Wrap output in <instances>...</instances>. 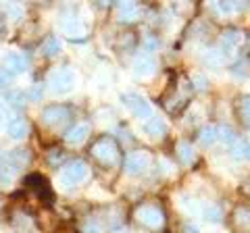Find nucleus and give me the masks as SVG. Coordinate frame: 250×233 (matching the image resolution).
Listing matches in <instances>:
<instances>
[{"instance_id": "obj_1", "label": "nucleus", "mask_w": 250, "mask_h": 233, "mask_svg": "<svg viewBox=\"0 0 250 233\" xmlns=\"http://www.w3.org/2000/svg\"><path fill=\"white\" fill-rule=\"evenodd\" d=\"M90 175V169L85 165L83 160L75 158L71 162H67L65 167L61 169V183L65 185V188H73V185H80L88 179Z\"/></svg>"}, {"instance_id": "obj_26", "label": "nucleus", "mask_w": 250, "mask_h": 233, "mask_svg": "<svg viewBox=\"0 0 250 233\" xmlns=\"http://www.w3.org/2000/svg\"><path fill=\"white\" fill-rule=\"evenodd\" d=\"M236 156L250 158V144H248V142H242V144L236 146Z\"/></svg>"}, {"instance_id": "obj_2", "label": "nucleus", "mask_w": 250, "mask_h": 233, "mask_svg": "<svg viewBox=\"0 0 250 233\" xmlns=\"http://www.w3.org/2000/svg\"><path fill=\"white\" fill-rule=\"evenodd\" d=\"M92 156L96 158L98 162H103V165H115L117 158H119V148H117V142L113 137H100L96 142L92 144Z\"/></svg>"}, {"instance_id": "obj_19", "label": "nucleus", "mask_w": 250, "mask_h": 233, "mask_svg": "<svg viewBox=\"0 0 250 233\" xmlns=\"http://www.w3.org/2000/svg\"><path fill=\"white\" fill-rule=\"evenodd\" d=\"M177 156L182 158V162H186V165H188V162L194 160V148L188 142H179L177 144Z\"/></svg>"}, {"instance_id": "obj_4", "label": "nucleus", "mask_w": 250, "mask_h": 233, "mask_svg": "<svg viewBox=\"0 0 250 233\" xmlns=\"http://www.w3.org/2000/svg\"><path fill=\"white\" fill-rule=\"evenodd\" d=\"M150 162H152V156L148 154L146 150H138V152H129L125 156V173L136 177V175H142L150 169Z\"/></svg>"}, {"instance_id": "obj_11", "label": "nucleus", "mask_w": 250, "mask_h": 233, "mask_svg": "<svg viewBox=\"0 0 250 233\" xmlns=\"http://www.w3.org/2000/svg\"><path fill=\"white\" fill-rule=\"evenodd\" d=\"M144 131L150 137H163L167 134V123L159 119V116H150V119L144 123Z\"/></svg>"}, {"instance_id": "obj_7", "label": "nucleus", "mask_w": 250, "mask_h": 233, "mask_svg": "<svg viewBox=\"0 0 250 233\" xmlns=\"http://www.w3.org/2000/svg\"><path fill=\"white\" fill-rule=\"evenodd\" d=\"M69 116H71V113H69V108L62 106V104L46 106L44 111H42V121H44L48 127H61L62 123L69 121Z\"/></svg>"}, {"instance_id": "obj_9", "label": "nucleus", "mask_w": 250, "mask_h": 233, "mask_svg": "<svg viewBox=\"0 0 250 233\" xmlns=\"http://www.w3.org/2000/svg\"><path fill=\"white\" fill-rule=\"evenodd\" d=\"M88 136H90V125L88 123H77V125H73L65 134V142L71 144V146H80L82 142L88 139Z\"/></svg>"}, {"instance_id": "obj_13", "label": "nucleus", "mask_w": 250, "mask_h": 233, "mask_svg": "<svg viewBox=\"0 0 250 233\" xmlns=\"http://www.w3.org/2000/svg\"><path fill=\"white\" fill-rule=\"evenodd\" d=\"M6 131H9V136L13 139H23V137H27V134H29V125H27V121H23V119H15V121L9 123Z\"/></svg>"}, {"instance_id": "obj_3", "label": "nucleus", "mask_w": 250, "mask_h": 233, "mask_svg": "<svg viewBox=\"0 0 250 233\" xmlns=\"http://www.w3.org/2000/svg\"><path fill=\"white\" fill-rule=\"evenodd\" d=\"M48 85L54 94H69L75 85V73L69 67L54 69L48 77Z\"/></svg>"}, {"instance_id": "obj_10", "label": "nucleus", "mask_w": 250, "mask_h": 233, "mask_svg": "<svg viewBox=\"0 0 250 233\" xmlns=\"http://www.w3.org/2000/svg\"><path fill=\"white\" fill-rule=\"evenodd\" d=\"M27 69V58L23 57V54L19 52H11V54H6V58H4V71H9L11 75H19L23 73Z\"/></svg>"}, {"instance_id": "obj_20", "label": "nucleus", "mask_w": 250, "mask_h": 233, "mask_svg": "<svg viewBox=\"0 0 250 233\" xmlns=\"http://www.w3.org/2000/svg\"><path fill=\"white\" fill-rule=\"evenodd\" d=\"M217 139H221L225 144H233L236 142V134H233V129L229 125H223L217 129Z\"/></svg>"}, {"instance_id": "obj_8", "label": "nucleus", "mask_w": 250, "mask_h": 233, "mask_svg": "<svg viewBox=\"0 0 250 233\" xmlns=\"http://www.w3.org/2000/svg\"><path fill=\"white\" fill-rule=\"evenodd\" d=\"M154 71H156V60L150 54H140V57H136V60H134V75L136 77L146 79V77L154 75Z\"/></svg>"}, {"instance_id": "obj_15", "label": "nucleus", "mask_w": 250, "mask_h": 233, "mask_svg": "<svg viewBox=\"0 0 250 233\" xmlns=\"http://www.w3.org/2000/svg\"><path fill=\"white\" fill-rule=\"evenodd\" d=\"M65 34L69 38H83L85 27L82 25L80 19H69V21H65Z\"/></svg>"}, {"instance_id": "obj_5", "label": "nucleus", "mask_w": 250, "mask_h": 233, "mask_svg": "<svg viewBox=\"0 0 250 233\" xmlns=\"http://www.w3.org/2000/svg\"><path fill=\"white\" fill-rule=\"evenodd\" d=\"M136 219L142 225H146V227H150V229H161L163 225H165V214H163L161 208L154 206V204L140 206L136 211Z\"/></svg>"}, {"instance_id": "obj_21", "label": "nucleus", "mask_w": 250, "mask_h": 233, "mask_svg": "<svg viewBox=\"0 0 250 233\" xmlns=\"http://www.w3.org/2000/svg\"><path fill=\"white\" fill-rule=\"evenodd\" d=\"M215 9L221 13V15H231L240 9H244V4H238V2H215Z\"/></svg>"}, {"instance_id": "obj_25", "label": "nucleus", "mask_w": 250, "mask_h": 233, "mask_svg": "<svg viewBox=\"0 0 250 233\" xmlns=\"http://www.w3.org/2000/svg\"><path fill=\"white\" fill-rule=\"evenodd\" d=\"M11 160L19 162V165H25V162H29V154H27V150H15L11 154Z\"/></svg>"}, {"instance_id": "obj_18", "label": "nucleus", "mask_w": 250, "mask_h": 233, "mask_svg": "<svg viewBox=\"0 0 250 233\" xmlns=\"http://www.w3.org/2000/svg\"><path fill=\"white\" fill-rule=\"evenodd\" d=\"M61 48H62V44H61V40L57 36H50L48 40L44 42V46H42V50H44L46 57H54V54H59Z\"/></svg>"}, {"instance_id": "obj_22", "label": "nucleus", "mask_w": 250, "mask_h": 233, "mask_svg": "<svg viewBox=\"0 0 250 233\" xmlns=\"http://www.w3.org/2000/svg\"><path fill=\"white\" fill-rule=\"evenodd\" d=\"M200 142L205 144V146H210V144H215L217 142V127H205L200 131Z\"/></svg>"}, {"instance_id": "obj_29", "label": "nucleus", "mask_w": 250, "mask_h": 233, "mask_svg": "<svg viewBox=\"0 0 250 233\" xmlns=\"http://www.w3.org/2000/svg\"><path fill=\"white\" fill-rule=\"evenodd\" d=\"M184 231H186V233H198V229L194 227V225H186V227H184Z\"/></svg>"}, {"instance_id": "obj_17", "label": "nucleus", "mask_w": 250, "mask_h": 233, "mask_svg": "<svg viewBox=\"0 0 250 233\" xmlns=\"http://www.w3.org/2000/svg\"><path fill=\"white\" fill-rule=\"evenodd\" d=\"M238 115H240L242 123L250 125V96H242V98H238Z\"/></svg>"}, {"instance_id": "obj_14", "label": "nucleus", "mask_w": 250, "mask_h": 233, "mask_svg": "<svg viewBox=\"0 0 250 233\" xmlns=\"http://www.w3.org/2000/svg\"><path fill=\"white\" fill-rule=\"evenodd\" d=\"M240 42H242V34L240 32H233V29L225 32L223 34V50H225V54H231V50L236 48Z\"/></svg>"}, {"instance_id": "obj_23", "label": "nucleus", "mask_w": 250, "mask_h": 233, "mask_svg": "<svg viewBox=\"0 0 250 233\" xmlns=\"http://www.w3.org/2000/svg\"><path fill=\"white\" fill-rule=\"evenodd\" d=\"M221 60H223V52H219V50H208L205 54V63L213 65V67H219L221 65Z\"/></svg>"}, {"instance_id": "obj_12", "label": "nucleus", "mask_w": 250, "mask_h": 233, "mask_svg": "<svg viewBox=\"0 0 250 233\" xmlns=\"http://www.w3.org/2000/svg\"><path fill=\"white\" fill-rule=\"evenodd\" d=\"M140 4L138 2H121L119 4V19L121 21H127V23H131V21H136V19H140Z\"/></svg>"}, {"instance_id": "obj_24", "label": "nucleus", "mask_w": 250, "mask_h": 233, "mask_svg": "<svg viewBox=\"0 0 250 233\" xmlns=\"http://www.w3.org/2000/svg\"><path fill=\"white\" fill-rule=\"evenodd\" d=\"M205 219L208 223H219V221H221V211H219L217 206H208L205 211Z\"/></svg>"}, {"instance_id": "obj_27", "label": "nucleus", "mask_w": 250, "mask_h": 233, "mask_svg": "<svg viewBox=\"0 0 250 233\" xmlns=\"http://www.w3.org/2000/svg\"><path fill=\"white\" fill-rule=\"evenodd\" d=\"M11 81H13V75L9 71H4V69H0V88L11 85Z\"/></svg>"}, {"instance_id": "obj_6", "label": "nucleus", "mask_w": 250, "mask_h": 233, "mask_svg": "<svg viewBox=\"0 0 250 233\" xmlns=\"http://www.w3.org/2000/svg\"><path fill=\"white\" fill-rule=\"evenodd\" d=\"M121 102L127 106L129 111L134 113V116H138V119H150L152 106H150V102H148L146 98H142L140 94H123Z\"/></svg>"}, {"instance_id": "obj_16", "label": "nucleus", "mask_w": 250, "mask_h": 233, "mask_svg": "<svg viewBox=\"0 0 250 233\" xmlns=\"http://www.w3.org/2000/svg\"><path fill=\"white\" fill-rule=\"evenodd\" d=\"M25 183L29 185V188H34V190H38V192H44L46 196L50 198V190H48V183H46V179L44 177H40V175H29L27 179H25Z\"/></svg>"}, {"instance_id": "obj_28", "label": "nucleus", "mask_w": 250, "mask_h": 233, "mask_svg": "<svg viewBox=\"0 0 250 233\" xmlns=\"http://www.w3.org/2000/svg\"><path fill=\"white\" fill-rule=\"evenodd\" d=\"M4 116H6V108L2 102H0V127H2V123H4Z\"/></svg>"}]
</instances>
